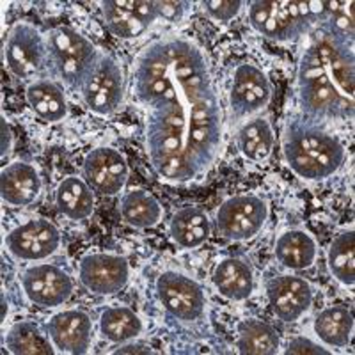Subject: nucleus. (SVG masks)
I'll return each instance as SVG.
<instances>
[{"mask_svg": "<svg viewBox=\"0 0 355 355\" xmlns=\"http://www.w3.org/2000/svg\"><path fill=\"white\" fill-rule=\"evenodd\" d=\"M322 28L336 40L354 44V2H327Z\"/></svg>", "mask_w": 355, "mask_h": 355, "instance_id": "obj_31", "label": "nucleus"}, {"mask_svg": "<svg viewBox=\"0 0 355 355\" xmlns=\"http://www.w3.org/2000/svg\"><path fill=\"white\" fill-rule=\"evenodd\" d=\"M82 286L94 295H114L126 286L130 266L123 256L110 252H93L82 258L78 265Z\"/></svg>", "mask_w": 355, "mask_h": 355, "instance_id": "obj_13", "label": "nucleus"}, {"mask_svg": "<svg viewBox=\"0 0 355 355\" xmlns=\"http://www.w3.org/2000/svg\"><path fill=\"white\" fill-rule=\"evenodd\" d=\"M277 261L290 270H306L318 256L315 239L304 230H288L277 239L274 247Z\"/></svg>", "mask_w": 355, "mask_h": 355, "instance_id": "obj_20", "label": "nucleus"}, {"mask_svg": "<svg viewBox=\"0 0 355 355\" xmlns=\"http://www.w3.org/2000/svg\"><path fill=\"white\" fill-rule=\"evenodd\" d=\"M157 295L162 307L182 322H196L206 311V295L201 284L180 272H164L157 279Z\"/></svg>", "mask_w": 355, "mask_h": 355, "instance_id": "obj_8", "label": "nucleus"}, {"mask_svg": "<svg viewBox=\"0 0 355 355\" xmlns=\"http://www.w3.org/2000/svg\"><path fill=\"white\" fill-rule=\"evenodd\" d=\"M85 182L94 192L116 196L128 182V164L119 151L112 148H96L84 160Z\"/></svg>", "mask_w": 355, "mask_h": 355, "instance_id": "obj_15", "label": "nucleus"}, {"mask_svg": "<svg viewBox=\"0 0 355 355\" xmlns=\"http://www.w3.org/2000/svg\"><path fill=\"white\" fill-rule=\"evenodd\" d=\"M268 300L272 311L283 322H297L313 304V290L299 275H277L268 283Z\"/></svg>", "mask_w": 355, "mask_h": 355, "instance_id": "obj_17", "label": "nucleus"}, {"mask_svg": "<svg viewBox=\"0 0 355 355\" xmlns=\"http://www.w3.org/2000/svg\"><path fill=\"white\" fill-rule=\"evenodd\" d=\"M100 6L109 31L121 40H137L160 20L157 4L148 0H107Z\"/></svg>", "mask_w": 355, "mask_h": 355, "instance_id": "obj_11", "label": "nucleus"}, {"mask_svg": "<svg viewBox=\"0 0 355 355\" xmlns=\"http://www.w3.org/2000/svg\"><path fill=\"white\" fill-rule=\"evenodd\" d=\"M151 350H144V347H135V345H126V347L119 348L116 354H150Z\"/></svg>", "mask_w": 355, "mask_h": 355, "instance_id": "obj_36", "label": "nucleus"}, {"mask_svg": "<svg viewBox=\"0 0 355 355\" xmlns=\"http://www.w3.org/2000/svg\"><path fill=\"white\" fill-rule=\"evenodd\" d=\"M272 84L256 64L243 62L234 69L230 87V107L234 117H247L268 105Z\"/></svg>", "mask_w": 355, "mask_h": 355, "instance_id": "obj_12", "label": "nucleus"}, {"mask_svg": "<svg viewBox=\"0 0 355 355\" xmlns=\"http://www.w3.org/2000/svg\"><path fill=\"white\" fill-rule=\"evenodd\" d=\"M123 218L126 224L139 230L157 226L162 218V206L150 192L146 190H132L121 199Z\"/></svg>", "mask_w": 355, "mask_h": 355, "instance_id": "obj_28", "label": "nucleus"}, {"mask_svg": "<svg viewBox=\"0 0 355 355\" xmlns=\"http://www.w3.org/2000/svg\"><path fill=\"white\" fill-rule=\"evenodd\" d=\"M133 98L146 110V151L157 176L185 185L202 180L222 146V110L210 64L182 36L153 41L133 69Z\"/></svg>", "mask_w": 355, "mask_h": 355, "instance_id": "obj_1", "label": "nucleus"}, {"mask_svg": "<svg viewBox=\"0 0 355 355\" xmlns=\"http://www.w3.org/2000/svg\"><path fill=\"white\" fill-rule=\"evenodd\" d=\"M49 338L61 354H87L93 341V322L82 309H66L50 320Z\"/></svg>", "mask_w": 355, "mask_h": 355, "instance_id": "obj_16", "label": "nucleus"}, {"mask_svg": "<svg viewBox=\"0 0 355 355\" xmlns=\"http://www.w3.org/2000/svg\"><path fill=\"white\" fill-rule=\"evenodd\" d=\"M6 345L11 354L17 355H52L55 352L50 338H46L40 327L31 322L15 323L9 329Z\"/></svg>", "mask_w": 355, "mask_h": 355, "instance_id": "obj_30", "label": "nucleus"}, {"mask_svg": "<svg viewBox=\"0 0 355 355\" xmlns=\"http://www.w3.org/2000/svg\"><path fill=\"white\" fill-rule=\"evenodd\" d=\"M325 17L327 2L323 0H256L249 8L250 27L277 43L300 40Z\"/></svg>", "mask_w": 355, "mask_h": 355, "instance_id": "obj_4", "label": "nucleus"}, {"mask_svg": "<svg viewBox=\"0 0 355 355\" xmlns=\"http://www.w3.org/2000/svg\"><path fill=\"white\" fill-rule=\"evenodd\" d=\"M354 44L320 28L302 53L297 73L299 101L315 119H352L355 107Z\"/></svg>", "mask_w": 355, "mask_h": 355, "instance_id": "obj_2", "label": "nucleus"}, {"mask_svg": "<svg viewBox=\"0 0 355 355\" xmlns=\"http://www.w3.org/2000/svg\"><path fill=\"white\" fill-rule=\"evenodd\" d=\"M268 206L259 196L240 194L226 199L218 206L215 220L222 239L245 242L254 239L265 227Z\"/></svg>", "mask_w": 355, "mask_h": 355, "instance_id": "obj_7", "label": "nucleus"}, {"mask_svg": "<svg viewBox=\"0 0 355 355\" xmlns=\"http://www.w3.org/2000/svg\"><path fill=\"white\" fill-rule=\"evenodd\" d=\"M4 59L12 75L18 78H33L49 62L46 40L34 25L18 21L9 31L4 46Z\"/></svg>", "mask_w": 355, "mask_h": 355, "instance_id": "obj_9", "label": "nucleus"}, {"mask_svg": "<svg viewBox=\"0 0 355 355\" xmlns=\"http://www.w3.org/2000/svg\"><path fill=\"white\" fill-rule=\"evenodd\" d=\"M2 201L12 208H21L36 202L41 194V178L31 164L12 162L0 174Z\"/></svg>", "mask_w": 355, "mask_h": 355, "instance_id": "obj_18", "label": "nucleus"}, {"mask_svg": "<svg viewBox=\"0 0 355 355\" xmlns=\"http://www.w3.org/2000/svg\"><path fill=\"white\" fill-rule=\"evenodd\" d=\"M61 247V233L46 218H31L6 236V249L21 261H41Z\"/></svg>", "mask_w": 355, "mask_h": 355, "instance_id": "obj_10", "label": "nucleus"}, {"mask_svg": "<svg viewBox=\"0 0 355 355\" xmlns=\"http://www.w3.org/2000/svg\"><path fill=\"white\" fill-rule=\"evenodd\" d=\"M284 354H315V355H329L331 352L327 348H323L322 345L311 341L309 338H304V336H299V338H293L288 343V348L284 350Z\"/></svg>", "mask_w": 355, "mask_h": 355, "instance_id": "obj_34", "label": "nucleus"}, {"mask_svg": "<svg viewBox=\"0 0 355 355\" xmlns=\"http://www.w3.org/2000/svg\"><path fill=\"white\" fill-rule=\"evenodd\" d=\"M214 284L226 299L242 302L252 295L254 274L247 261L240 258H224L214 268Z\"/></svg>", "mask_w": 355, "mask_h": 355, "instance_id": "obj_19", "label": "nucleus"}, {"mask_svg": "<svg viewBox=\"0 0 355 355\" xmlns=\"http://www.w3.org/2000/svg\"><path fill=\"white\" fill-rule=\"evenodd\" d=\"M239 150L247 160L263 162L270 157L275 146V133L265 117L249 119L236 135Z\"/></svg>", "mask_w": 355, "mask_h": 355, "instance_id": "obj_25", "label": "nucleus"}, {"mask_svg": "<svg viewBox=\"0 0 355 355\" xmlns=\"http://www.w3.org/2000/svg\"><path fill=\"white\" fill-rule=\"evenodd\" d=\"M6 295L2 293V320H6Z\"/></svg>", "mask_w": 355, "mask_h": 355, "instance_id": "obj_37", "label": "nucleus"}, {"mask_svg": "<svg viewBox=\"0 0 355 355\" xmlns=\"http://www.w3.org/2000/svg\"><path fill=\"white\" fill-rule=\"evenodd\" d=\"M27 103L40 119L46 123H59L68 116V101L55 82L37 78L27 85Z\"/></svg>", "mask_w": 355, "mask_h": 355, "instance_id": "obj_21", "label": "nucleus"}, {"mask_svg": "<svg viewBox=\"0 0 355 355\" xmlns=\"http://www.w3.org/2000/svg\"><path fill=\"white\" fill-rule=\"evenodd\" d=\"M327 265L332 277L343 286L355 283V239L354 230L343 231L332 240L327 252Z\"/></svg>", "mask_w": 355, "mask_h": 355, "instance_id": "obj_29", "label": "nucleus"}, {"mask_svg": "<svg viewBox=\"0 0 355 355\" xmlns=\"http://www.w3.org/2000/svg\"><path fill=\"white\" fill-rule=\"evenodd\" d=\"M27 299L40 307H57L73 293V279L61 266L41 263L28 266L21 277Z\"/></svg>", "mask_w": 355, "mask_h": 355, "instance_id": "obj_14", "label": "nucleus"}, {"mask_svg": "<svg viewBox=\"0 0 355 355\" xmlns=\"http://www.w3.org/2000/svg\"><path fill=\"white\" fill-rule=\"evenodd\" d=\"M283 153L291 171L307 182L327 180L343 166L341 142L309 121H290L283 133Z\"/></svg>", "mask_w": 355, "mask_h": 355, "instance_id": "obj_3", "label": "nucleus"}, {"mask_svg": "<svg viewBox=\"0 0 355 355\" xmlns=\"http://www.w3.org/2000/svg\"><path fill=\"white\" fill-rule=\"evenodd\" d=\"M155 4H157V11L160 20L169 21V24H176V21H180L185 17L190 2H155Z\"/></svg>", "mask_w": 355, "mask_h": 355, "instance_id": "obj_33", "label": "nucleus"}, {"mask_svg": "<svg viewBox=\"0 0 355 355\" xmlns=\"http://www.w3.org/2000/svg\"><path fill=\"white\" fill-rule=\"evenodd\" d=\"M210 218L201 208L187 206L173 215L169 224L171 239L183 249H198L210 239Z\"/></svg>", "mask_w": 355, "mask_h": 355, "instance_id": "obj_22", "label": "nucleus"}, {"mask_svg": "<svg viewBox=\"0 0 355 355\" xmlns=\"http://www.w3.org/2000/svg\"><path fill=\"white\" fill-rule=\"evenodd\" d=\"M2 151H0V155L2 157H6V155L11 151V142H12V135H11V130H9V125L8 121H6V117L2 116Z\"/></svg>", "mask_w": 355, "mask_h": 355, "instance_id": "obj_35", "label": "nucleus"}, {"mask_svg": "<svg viewBox=\"0 0 355 355\" xmlns=\"http://www.w3.org/2000/svg\"><path fill=\"white\" fill-rule=\"evenodd\" d=\"M281 347L277 331L270 323L243 320L239 325V350L243 355L277 354Z\"/></svg>", "mask_w": 355, "mask_h": 355, "instance_id": "obj_26", "label": "nucleus"}, {"mask_svg": "<svg viewBox=\"0 0 355 355\" xmlns=\"http://www.w3.org/2000/svg\"><path fill=\"white\" fill-rule=\"evenodd\" d=\"M313 329L320 341L327 347H348L354 334V315L343 306L327 307L316 315Z\"/></svg>", "mask_w": 355, "mask_h": 355, "instance_id": "obj_24", "label": "nucleus"}, {"mask_svg": "<svg viewBox=\"0 0 355 355\" xmlns=\"http://www.w3.org/2000/svg\"><path fill=\"white\" fill-rule=\"evenodd\" d=\"M55 205L59 214L69 220H84L94 210L93 189L78 176L64 178L55 190Z\"/></svg>", "mask_w": 355, "mask_h": 355, "instance_id": "obj_23", "label": "nucleus"}, {"mask_svg": "<svg viewBox=\"0 0 355 355\" xmlns=\"http://www.w3.org/2000/svg\"><path fill=\"white\" fill-rule=\"evenodd\" d=\"M49 62L57 75L71 87H80L98 57V50L87 37L71 27H55L46 33Z\"/></svg>", "mask_w": 355, "mask_h": 355, "instance_id": "obj_5", "label": "nucleus"}, {"mask_svg": "<svg viewBox=\"0 0 355 355\" xmlns=\"http://www.w3.org/2000/svg\"><path fill=\"white\" fill-rule=\"evenodd\" d=\"M100 332L107 341L123 345L141 336L142 322L130 307H109L100 316Z\"/></svg>", "mask_w": 355, "mask_h": 355, "instance_id": "obj_27", "label": "nucleus"}, {"mask_svg": "<svg viewBox=\"0 0 355 355\" xmlns=\"http://www.w3.org/2000/svg\"><path fill=\"white\" fill-rule=\"evenodd\" d=\"M202 11L214 21H231L242 9L240 0H210L202 2Z\"/></svg>", "mask_w": 355, "mask_h": 355, "instance_id": "obj_32", "label": "nucleus"}, {"mask_svg": "<svg viewBox=\"0 0 355 355\" xmlns=\"http://www.w3.org/2000/svg\"><path fill=\"white\" fill-rule=\"evenodd\" d=\"M80 96L91 112L109 116L116 112L125 98V78L116 59L98 52L96 61L80 84Z\"/></svg>", "mask_w": 355, "mask_h": 355, "instance_id": "obj_6", "label": "nucleus"}]
</instances>
